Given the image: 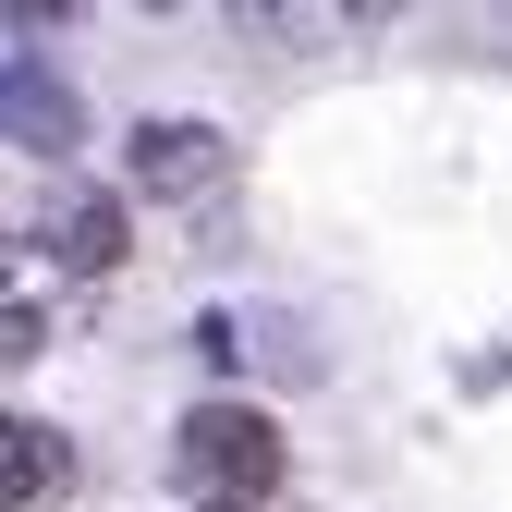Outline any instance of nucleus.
Wrapping results in <instances>:
<instances>
[{
  "label": "nucleus",
  "mask_w": 512,
  "mask_h": 512,
  "mask_svg": "<svg viewBox=\"0 0 512 512\" xmlns=\"http://www.w3.org/2000/svg\"><path fill=\"white\" fill-rule=\"evenodd\" d=\"M171 476L196 488V512H256L281 488V427L256 403H196L171 427Z\"/></svg>",
  "instance_id": "obj_1"
},
{
  "label": "nucleus",
  "mask_w": 512,
  "mask_h": 512,
  "mask_svg": "<svg viewBox=\"0 0 512 512\" xmlns=\"http://www.w3.org/2000/svg\"><path fill=\"white\" fill-rule=\"evenodd\" d=\"M122 171H135V196H220L232 135H220V122H135Z\"/></svg>",
  "instance_id": "obj_2"
},
{
  "label": "nucleus",
  "mask_w": 512,
  "mask_h": 512,
  "mask_svg": "<svg viewBox=\"0 0 512 512\" xmlns=\"http://www.w3.org/2000/svg\"><path fill=\"white\" fill-rule=\"evenodd\" d=\"M37 244H49V269H74V281L122 269V196H86V183H61L49 220H37Z\"/></svg>",
  "instance_id": "obj_3"
},
{
  "label": "nucleus",
  "mask_w": 512,
  "mask_h": 512,
  "mask_svg": "<svg viewBox=\"0 0 512 512\" xmlns=\"http://www.w3.org/2000/svg\"><path fill=\"white\" fill-rule=\"evenodd\" d=\"M61 427H37V415H0V512H25L37 488H61Z\"/></svg>",
  "instance_id": "obj_4"
},
{
  "label": "nucleus",
  "mask_w": 512,
  "mask_h": 512,
  "mask_svg": "<svg viewBox=\"0 0 512 512\" xmlns=\"http://www.w3.org/2000/svg\"><path fill=\"white\" fill-rule=\"evenodd\" d=\"M0 122H13V135H25L37 159H61V147H74V98H61V86L37 74V61H25L13 86H0Z\"/></svg>",
  "instance_id": "obj_5"
},
{
  "label": "nucleus",
  "mask_w": 512,
  "mask_h": 512,
  "mask_svg": "<svg viewBox=\"0 0 512 512\" xmlns=\"http://www.w3.org/2000/svg\"><path fill=\"white\" fill-rule=\"evenodd\" d=\"M13 74H25V49H13V25H0V86H13Z\"/></svg>",
  "instance_id": "obj_6"
}]
</instances>
